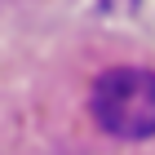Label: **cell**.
<instances>
[{"instance_id": "obj_1", "label": "cell", "mask_w": 155, "mask_h": 155, "mask_svg": "<svg viewBox=\"0 0 155 155\" xmlns=\"http://www.w3.org/2000/svg\"><path fill=\"white\" fill-rule=\"evenodd\" d=\"M93 120L120 142L155 137V71L111 67L93 84Z\"/></svg>"}]
</instances>
